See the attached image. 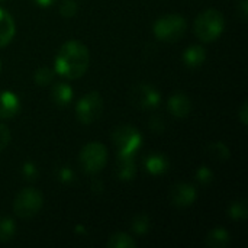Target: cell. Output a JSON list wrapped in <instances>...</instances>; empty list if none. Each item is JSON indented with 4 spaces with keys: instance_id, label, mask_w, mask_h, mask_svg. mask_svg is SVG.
<instances>
[{
    "instance_id": "obj_11",
    "label": "cell",
    "mask_w": 248,
    "mask_h": 248,
    "mask_svg": "<svg viewBox=\"0 0 248 248\" xmlns=\"http://www.w3.org/2000/svg\"><path fill=\"white\" fill-rule=\"evenodd\" d=\"M20 110V100L13 92H0V119H10Z\"/></svg>"
},
{
    "instance_id": "obj_27",
    "label": "cell",
    "mask_w": 248,
    "mask_h": 248,
    "mask_svg": "<svg viewBox=\"0 0 248 248\" xmlns=\"http://www.w3.org/2000/svg\"><path fill=\"white\" fill-rule=\"evenodd\" d=\"M60 13L64 17H73L77 13V3L74 0H64L60 4Z\"/></svg>"
},
{
    "instance_id": "obj_16",
    "label": "cell",
    "mask_w": 248,
    "mask_h": 248,
    "mask_svg": "<svg viewBox=\"0 0 248 248\" xmlns=\"http://www.w3.org/2000/svg\"><path fill=\"white\" fill-rule=\"evenodd\" d=\"M51 96L55 105L65 106L73 99V89L67 83H57L51 90Z\"/></svg>"
},
{
    "instance_id": "obj_18",
    "label": "cell",
    "mask_w": 248,
    "mask_h": 248,
    "mask_svg": "<svg viewBox=\"0 0 248 248\" xmlns=\"http://www.w3.org/2000/svg\"><path fill=\"white\" fill-rule=\"evenodd\" d=\"M109 248H134L137 247L135 240L125 232H115L106 243Z\"/></svg>"
},
{
    "instance_id": "obj_12",
    "label": "cell",
    "mask_w": 248,
    "mask_h": 248,
    "mask_svg": "<svg viewBox=\"0 0 248 248\" xmlns=\"http://www.w3.org/2000/svg\"><path fill=\"white\" fill-rule=\"evenodd\" d=\"M16 25L10 13L0 7V48L6 46L15 36Z\"/></svg>"
},
{
    "instance_id": "obj_26",
    "label": "cell",
    "mask_w": 248,
    "mask_h": 248,
    "mask_svg": "<svg viewBox=\"0 0 248 248\" xmlns=\"http://www.w3.org/2000/svg\"><path fill=\"white\" fill-rule=\"evenodd\" d=\"M196 180L201 183V185H209L212 180H214V173L209 167L206 166H202L198 169L196 171Z\"/></svg>"
},
{
    "instance_id": "obj_17",
    "label": "cell",
    "mask_w": 248,
    "mask_h": 248,
    "mask_svg": "<svg viewBox=\"0 0 248 248\" xmlns=\"http://www.w3.org/2000/svg\"><path fill=\"white\" fill-rule=\"evenodd\" d=\"M230 244V232L224 228H215L206 235V246L211 248H225Z\"/></svg>"
},
{
    "instance_id": "obj_8",
    "label": "cell",
    "mask_w": 248,
    "mask_h": 248,
    "mask_svg": "<svg viewBox=\"0 0 248 248\" xmlns=\"http://www.w3.org/2000/svg\"><path fill=\"white\" fill-rule=\"evenodd\" d=\"M131 102L140 109L153 110L158 108L161 102V94L153 84L140 83L131 90Z\"/></svg>"
},
{
    "instance_id": "obj_24",
    "label": "cell",
    "mask_w": 248,
    "mask_h": 248,
    "mask_svg": "<svg viewBox=\"0 0 248 248\" xmlns=\"http://www.w3.org/2000/svg\"><path fill=\"white\" fill-rule=\"evenodd\" d=\"M55 177H57V180L61 182V183H71V182L74 180L76 176H74V171H73L68 166H61V167L57 169Z\"/></svg>"
},
{
    "instance_id": "obj_23",
    "label": "cell",
    "mask_w": 248,
    "mask_h": 248,
    "mask_svg": "<svg viewBox=\"0 0 248 248\" xmlns=\"http://www.w3.org/2000/svg\"><path fill=\"white\" fill-rule=\"evenodd\" d=\"M52 78H54V71L49 67H41V68H38L36 73H35V77H33L35 83L38 86H42V87L44 86H48L52 81Z\"/></svg>"
},
{
    "instance_id": "obj_7",
    "label": "cell",
    "mask_w": 248,
    "mask_h": 248,
    "mask_svg": "<svg viewBox=\"0 0 248 248\" xmlns=\"http://www.w3.org/2000/svg\"><path fill=\"white\" fill-rule=\"evenodd\" d=\"M102 112H103V100L100 93L97 92H90L84 94L76 106L77 119L83 125H90L94 121H97Z\"/></svg>"
},
{
    "instance_id": "obj_6",
    "label": "cell",
    "mask_w": 248,
    "mask_h": 248,
    "mask_svg": "<svg viewBox=\"0 0 248 248\" xmlns=\"http://www.w3.org/2000/svg\"><path fill=\"white\" fill-rule=\"evenodd\" d=\"M80 166L89 174H96L103 170L108 161V150L102 142H89L80 151Z\"/></svg>"
},
{
    "instance_id": "obj_5",
    "label": "cell",
    "mask_w": 248,
    "mask_h": 248,
    "mask_svg": "<svg viewBox=\"0 0 248 248\" xmlns=\"http://www.w3.org/2000/svg\"><path fill=\"white\" fill-rule=\"evenodd\" d=\"M42 203L44 198L39 190L33 187H25L16 195L13 201V211L19 218L28 219L33 218L41 211Z\"/></svg>"
},
{
    "instance_id": "obj_20",
    "label": "cell",
    "mask_w": 248,
    "mask_h": 248,
    "mask_svg": "<svg viewBox=\"0 0 248 248\" xmlns=\"http://www.w3.org/2000/svg\"><path fill=\"white\" fill-rule=\"evenodd\" d=\"M228 215L234 221H243V219H246L248 215L247 202L244 199L232 202L230 205V208H228Z\"/></svg>"
},
{
    "instance_id": "obj_29",
    "label": "cell",
    "mask_w": 248,
    "mask_h": 248,
    "mask_svg": "<svg viewBox=\"0 0 248 248\" xmlns=\"http://www.w3.org/2000/svg\"><path fill=\"white\" fill-rule=\"evenodd\" d=\"M150 128H151V131H154V132H157V134H161V132L164 131V128H166V125H164V122H163V118H160V116H153V118L150 119Z\"/></svg>"
},
{
    "instance_id": "obj_28",
    "label": "cell",
    "mask_w": 248,
    "mask_h": 248,
    "mask_svg": "<svg viewBox=\"0 0 248 248\" xmlns=\"http://www.w3.org/2000/svg\"><path fill=\"white\" fill-rule=\"evenodd\" d=\"M10 131L4 124H0V151L4 150L7 147V144L10 142Z\"/></svg>"
},
{
    "instance_id": "obj_31",
    "label": "cell",
    "mask_w": 248,
    "mask_h": 248,
    "mask_svg": "<svg viewBox=\"0 0 248 248\" xmlns=\"http://www.w3.org/2000/svg\"><path fill=\"white\" fill-rule=\"evenodd\" d=\"M240 13H241V16H243V19H246L248 15V1L247 0H243L241 3H240Z\"/></svg>"
},
{
    "instance_id": "obj_1",
    "label": "cell",
    "mask_w": 248,
    "mask_h": 248,
    "mask_svg": "<svg viewBox=\"0 0 248 248\" xmlns=\"http://www.w3.org/2000/svg\"><path fill=\"white\" fill-rule=\"evenodd\" d=\"M89 61L90 55L87 46L78 41H68L60 48L55 57L54 70L57 74L73 80L81 77L87 71Z\"/></svg>"
},
{
    "instance_id": "obj_14",
    "label": "cell",
    "mask_w": 248,
    "mask_h": 248,
    "mask_svg": "<svg viewBox=\"0 0 248 248\" xmlns=\"http://www.w3.org/2000/svg\"><path fill=\"white\" fill-rule=\"evenodd\" d=\"M116 177L122 182H129L134 180L135 174H137V167H135V161L134 157H125V155H118V161H116Z\"/></svg>"
},
{
    "instance_id": "obj_33",
    "label": "cell",
    "mask_w": 248,
    "mask_h": 248,
    "mask_svg": "<svg viewBox=\"0 0 248 248\" xmlns=\"http://www.w3.org/2000/svg\"><path fill=\"white\" fill-rule=\"evenodd\" d=\"M0 70H1V62H0Z\"/></svg>"
},
{
    "instance_id": "obj_9",
    "label": "cell",
    "mask_w": 248,
    "mask_h": 248,
    "mask_svg": "<svg viewBox=\"0 0 248 248\" xmlns=\"http://www.w3.org/2000/svg\"><path fill=\"white\" fill-rule=\"evenodd\" d=\"M198 198L196 189L189 183H176L170 190V201L177 208H187Z\"/></svg>"
},
{
    "instance_id": "obj_13",
    "label": "cell",
    "mask_w": 248,
    "mask_h": 248,
    "mask_svg": "<svg viewBox=\"0 0 248 248\" xmlns=\"http://www.w3.org/2000/svg\"><path fill=\"white\" fill-rule=\"evenodd\" d=\"M144 164H145V169L150 174L153 176H161L164 174L167 170H169V158L161 154V153H154V154H150L145 157L144 160Z\"/></svg>"
},
{
    "instance_id": "obj_32",
    "label": "cell",
    "mask_w": 248,
    "mask_h": 248,
    "mask_svg": "<svg viewBox=\"0 0 248 248\" xmlns=\"http://www.w3.org/2000/svg\"><path fill=\"white\" fill-rule=\"evenodd\" d=\"M38 6H41V7H48V6H51V4H54L55 3V0H33Z\"/></svg>"
},
{
    "instance_id": "obj_15",
    "label": "cell",
    "mask_w": 248,
    "mask_h": 248,
    "mask_svg": "<svg viewBox=\"0 0 248 248\" xmlns=\"http://www.w3.org/2000/svg\"><path fill=\"white\" fill-rule=\"evenodd\" d=\"M206 60V49L201 45H192L183 52V62L186 67L198 68Z\"/></svg>"
},
{
    "instance_id": "obj_22",
    "label": "cell",
    "mask_w": 248,
    "mask_h": 248,
    "mask_svg": "<svg viewBox=\"0 0 248 248\" xmlns=\"http://www.w3.org/2000/svg\"><path fill=\"white\" fill-rule=\"evenodd\" d=\"M131 228H132V231H134L137 235H145V234L150 231V218H148L145 214L137 215V217L132 219Z\"/></svg>"
},
{
    "instance_id": "obj_4",
    "label": "cell",
    "mask_w": 248,
    "mask_h": 248,
    "mask_svg": "<svg viewBox=\"0 0 248 248\" xmlns=\"http://www.w3.org/2000/svg\"><path fill=\"white\" fill-rule=\"evenodd\" d=\"M112 141L116 147L118 155L134 157L141 147L142 135L137 128L131 125H122L113 131Z\"/></svg>"
},
{
    "instance_id": "obj_3",
    "label": "cell",
    "mask_w": 248,
    "mask_h": 248,
    "mask_svg": "<svg viewBox=\"0 0 248 248\" xmlns=\"http://www.w3.org/2000/svg\"><path fill=\"white\" fill-rule=\"evenodd\" d=\"M187 31V22L182 15H166L155 20L153 26L154 35L160 41L176 42L179 41Z\"/></svg>"
},
{
    "instance_id": "obj_19",
    "label": "cell",
    "mask_w": 248,
    "mask_h": 248,
    "mask_svg": "<svg viewBox=\"0 0 248 248\" xmlns=\"http://www.w3.org/2000/svg\"><path fill=\"white\" fill-rule=\"evenodd\" d=\"M16 225L12 218L9 217H0V243L10 241L15 237Z\"/></svg>"
},
{
    "instance_id": "obj_21",
    "label": "cell",
    "mask_w": 248,
    "mask_h": 248,
    "mask_svg": "<svg viewBox=\"0 0 248 248\" xmlns=\"http://www.w3.org/2000/svg\"><path fill=\"white\" fill-rule=\"evenodd\" d=\"M208 153H209V155H212L214 158L221 160V161L228 160L230 155H231L230 148H228L224 142H212V144H209Z\"/></svg>"
},
{
    "instance_id": "obj_25",
    "label": "cell",
    "mask_w": 248,
    "mask_h": 248,
    "mask_svg": "<svg viewBox=\"0 0 248 248\" xmlns=\"http://www.w3.org/2000/svg\"><path fill=\"white\" fill-rule=\"evenodd\" d=\"M22 177L28 182H35L38 177V169L32 161H26L22 166Z\"/></svg>"
},
{
    "instance_id": "obj_2",
    "label": "cell",
    "mask_w": 248,
    "mask_h": 248,
    "mask_svg": "<svg viewBox=\"0 0 248 248\" xmlns=\"http://www.w3.org/2000/svg\"><path fill=\"white\" fill-rule=\"evenodd\" d=\"M225 28L224 15L217 9H208L195 20V33L202 42H212L218 39Z\"/></svg>"
},
{
    "instance_id": "obj_10",
    "label": "cell",
    "mask_w": 248,
    "mask_h": 248,
    "mask_svg": "<svg viewBox=\"0 0 248 248\" xmlns=\"http://www.w3.org/2000/svg\"><path fill=\"white\" fill-rule=\"evenodd\" d=\"M167 106H169V112L176 118H186L192 112V102L187 97V94L182 92L171 94L167 102Z\"/></svg>"
},
{
    "instance_id": "obj_30",
    "label": "cell",
    "mask_w": 248,
    "mask_h": 248,
    "mask_svg": "<svg viewBox=\"0 0 248 248\" xmlns=\"http://www.w3.org/2000/svg\"><path fill=\"white\" fill-rule=\"evenodd\" d=\"M247 103L244 102L243 103V106H241V109H240V113H238V116H240V121L243 122V125H247V121H248V116H247Z\"/></svg>"
}]
</instances>
